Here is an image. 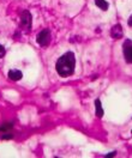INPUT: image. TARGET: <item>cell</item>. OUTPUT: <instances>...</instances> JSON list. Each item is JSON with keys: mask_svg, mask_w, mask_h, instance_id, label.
I'll return each mask as SVG.
<instances>
[{"mask_svg": "<svg viewBox=\"0 0 132 158\" xmlns=\"http://www.w3.org/2000/svg\"><path fill=\"white\" fill-rule=\"evenodd\" d=\"M74 67H76V55L72 51H66L65 54H63L55 65L56 72L61 77L72 76L74 72Z\"/></svg>", "mask_w": 132, "mask_h": 158, "instance_id": "6da1fadb", "label": "cell"}, {"mask_svg": "<svg viewBox=\"0 0 132 158\" xmlns=\"http://www.w3.org/2000/svg\"><path fill=\"white\" fill-rule=\"evenodd\" d=\"M50 31L48 29H43L42 31L39 32V35H37V37H36V41L37 43H39L41 47H47L49 43H50Z\"/></svg>", "mask_w": 132, "mask_h": 158, "instance_id": "7a4b0ae2", "label": "cell"}, {"mask_svg": "<svg viewBox=\"0 0 132 158\" xmlns=\"http://www.w3.org/2000/svg\"><path fill=\"white\" fill-rule=\"evenodd\" d=\"M123 50H124V56H125L126 62L132 64V41L126 40L124 43Z\"/></svg>", "mask_w": 132, "mask_h": 158, "instance_id": "3957f363", "label": "cell"}, {"mask_svg": "<svg viewBox=\"0 0 132 158\" xmlns=\"http://www.w3.org/2000/svg\"><path fill=\"white\" fill-rule=\"evenodd\" d=\"M21 19H22V25L24 26V28H27L28 30H30L31 29V14H30V12L29 11H23L22 12V16H21Z\"/></svg>", "mask_w": 132, "mask_h": 158, "instance_id": "277c9868", "label": "cell"}, {"mask_svg": "<svg viewBox=\"0 0 132 158\" xmlns=\"http://www.w3.org/2000/svg\"><path fill=\"white\" fill-rule=\"evenodd\" d=\"M110 36L114 39V40H120L123 36H124V31H123V28L119 25V24H117V25H114L112 29H110Z\"/></svg>", "mask_w": 132, "mask_h": 158, "instance_id": "5b68a950", "label": "cell"}, {"mask_svg": "<svg viewBox=\"0 0 132 158\" xmlns=\"http://www.w3.org/2000/svg\"><path fill=\"white\" fill-rule=\"evenodd\" d=\"M23 77V73L19 71V69H10L9 71V78L13 82H17V80H21Z\"/></svg>", "mask_w": 132, "mask_h": 158, "instance_id": "8992f818", "label": "cell"}, {"mask_svg": "<svg viewBox=\"0 0 132 158\" xmlns=\"http://www.w3.org/2000/svg\"><path fill=\"white\" fill-rule=\"evenodd\" d=\"M95 108H96V115H97V117H102L103 114H105V112H103V108H102L101 101L99 98L95 101Z\"/></svg>", "mask_w": 132, "mask_h": 158, "instance_id": "52a82bcc", "label": "cell"}, {"mask_svg": "<svg viewBox=\"0 0 132 158\" xmlns=\"http://www.w3.org/2000/svg\"><path fill=\"white\" fill-rule=\"evenodd\" d=\"M95 5L103 11H107L108 7H109V4L106 1V0H95Z\"/></svg>", "mask_w": 132, "mask_h": 158, "instance_id": "ba28073f", "label": "cell"}, {"mask_svg": "<svg viewBox=\"0 0 132 158\" xmlns=\"http://www.w3.org/2000/svg\"><path fill=\"white\" fill-rule=\"evenodd\" d=\"M12 124H3L1 126H0V132H7L9 129L12 128Z\"/></svg>", "mask_w": 132, "mask_h": 158, "instance_id": "9c48e42d", "label": "cell"}, {"mask_svg": "<svg viewBox=\"0 0 132 158\" xmlns=\"http://www.w3.org/2000/svg\"><path fill=\"white\" fill-rule=\"evenodd\" d=\"M5 53H6V50H5L4 46H3V44H0V59H1V58L5 55Z\"/></svg>", "mask_w": 132, "mask_h": 158, "instance_id": "30bf717a", "label": "cell"}, {"mask_svg": "<svg viewBox=\"0 0 132 158\" xmlns=\"http://www.w3.org/2000/svg\"><path fill=\"white\" fill-rule=\"evenodd\" d=\"M12 138H13V135H12V134H10V133H9V134H7V133H5V134L1 137V139H3V140H6V139H12Z\"/></svg>", "mask_w": 132, "mask_h": 158, "instance_id": "8fae6325", "label": "cell"}, {"mask_svg": "<svg viewBox=\"0 0 132 158\" xmlns=\"http://www.w3.org/2000/svg\"><path fill=\"white\" fill-rule=\"evenodd\" d=\"M127 24H128V26H132V16H130V18L127 21Z\"/></svg>", "mask_w": 132, "mask_h": 158, "instance_id": "7c38bea8", "label": "cell"}, {"mask_svg": "<svg viewBox=\"0 0 132 158\" xmlns=\"http://www.w3.org/2000/svg\"><path fill=\"white\" fill-rule=\"evenodd\" d=\"M115 153H117L115 151H113V152H109L108 154H106V157H112V156H115Z\"/></svg>", "mask_w": 132, "mask_h": 158, "instance_id": "4fadbf2b", "label": "cell"}]
</instances>
